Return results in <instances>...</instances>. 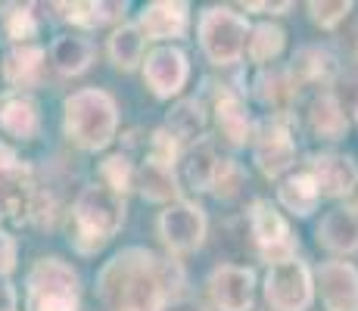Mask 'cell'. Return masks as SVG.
I'll list each match as a JSON object with an SVG mask.
<instances>
[{"label":"cell","instance_id":"f1b7e54d","mask_svg":"<svg viewBox=\"0 0 358 311\" xmlns=\"http://www.w3.org/2000/svg\"><path fill=\"white\" fill-rule=\"evenodd\" d=\"M53 10H59L63 22H72L81 34L94 29H106V25H122L125 16V3H103V0H91V3H53Z\"/></svg>","mask_w":358,"mask_h":311},{"label":"cell","instance_id":"9a60e30c","mask_svg":"<svg viewBox=\"0 0 358 311\" xmlns=\"http://www.w3.org/2000/svg\"><path fill=\"white\" fill-rule=\"evenodd\" d=\"M315 293L324 311H358V268L346 259H330L315 271Z\"/></svg>","mask_w":358,"mask_h":311},{"label":"cell","instance_id":"1f68e13d","mask_svg":"<svg viewBox=\"0 0 358 311\" xmlns=\"http://www.w3.org/2000/svg\"><path fill=\"white\" fill-rule=\"evenodd\" d=\"M97 181L119 196H128L137 184V162H131L128 153H109L97 168Z\"/></svg>","mask_w":358,"mask_h":311},{"label":"cell","instance_id":"4fadbf2b","mask_svg":"<svg viewBox=\"0 0 358 311\" xmlns=\"http://www.w3.org/2000/svg\"><path fill=\"white\" fill-rule=\"evenodd\" d=\"M215 311H252L256 302V271L246 265H215L206 280Z\"/></svg>","mask_w":358,"mask_h":311},{"label":"cell","instance_id":"3957f363","mask_svg":"<svg viewBox=\"0 0 358 311\" xmlns=\"http://www.w3.org/2000/svg\"><path fill=\"white\" fill-rule=\"evenodd\" d=\"M63 134L81 153H103L119 134V103L100 87H81L63 100Z\"/></svg>","mask_w":358,"mask_h":311},{"label":"cell","instance_id":"60d3db41","mask_svg":"<svg viewBox=\"0 0 358 311\" xmlns=\"http://www.w3.org/2000/svg\"><path fill=\"white\" fill-rule=\"evenodd\" d=\"M355 209H358V199H355Z\"/></svg>","mask_w":358,"mask_h":311},{"label":"cell","instance_id":"cb8c5ba5","mask_svg":"<svg viewBox=\"0 0 358 311\" xmlns=\"http://www.w3.org/2000/svg\"><path fill=\"white\" fill-rule=\"evenodd\" d=\"M0 131L13 140H34L41 131V109L31 94H10L0 100Z\"/></svg>","mask_w":358,"mask_h":311},{"label":"cell","instance_id":"5b68a950","mask_svg":"<svg viewBox=\"0 0 358 311\" xmlns=\"http://www.w3.org/2000/svg\"><path fill=\"white\" fill-rule=\"evenodd\" d=\"M250 19L237 13L234 6H206L196 22L199 50L209 66L231 68L246 57V38H250Z\"/></svg>","mask_w":358,"mask_h":311},{"label":"cell","instance_id":"ba28073f","mask_svg":"<svg viewBox=\"0 0 358 311\" xmlns=\"http://www.w3.org/2000/svg\"><path fill=\"white\" fill-rule=\"evenodd\" d=\"M156 237L162 240L165 255L171 259H181V255L196 252L199 246L209 237V218H206V209L196 203V199H175L171 205H165L156 218Z\"/></svg>","mask_w":358,"mask_h":311},{"label":"cell","instance_id":"6da1fadb","mask_svg":"<svg viewBox=\"0 0 358 311\" xmlns=\"http://www.w3.org/2000/svg\"><path fill=\"white\" fill-rule=\"evenodd\" d=\"M184 268L171 255L147 246H125L97 274V302L103 311H162L181 296Z\"/></svg>","mask_w":358,"mask_h":311},{"label":"cell","instance_id":"d6986e66","mask_svg":"<svg viewBox=\"0 0 358 311\" xmlns=\"http://www.w3.org/2000/svg\"><path fill=\"white\" fill-rule=\"evenodd\" d=\"M47 68V50L41 44H19L10 47L3 57V68L0 75L6 78V85L13 87V94H29L31 87L41 85Z\"/></svg>","mask_w":358,"mask_h":311},{"label":"cell","instance_id":"4316f807","mask_svg":"<svg viewBox=\"0 0 358 311\" xmlns=\"http://www.w3.org/2000/svg\"><path fill=\"white\" fill-rule=\"evenodd\" d=\"M278 203L284 212H290L293 218H308L312 212H318L321 205V193L318 184L312 181L306 168L302 171H290L287 178L278 181Z\"/></svg>","mask_w":358,"mask_h":311},{"label":"cell","instance_id":"9c48e42d","mask_svg":"<svg viewBox=\"0 0 358 311\" xmlns=\"http://www.w3.org/2000/svg\"><path fill=\"white\" fill-rule=\"evenodd\" d=\"M41 193L34 168L10 143L0 140V209L13 224H29L31 205Z\"/></svg>","mask_w":358,"mask_h":311},{"label":"cell","instance_id":"e0dca14e","mask_svg":"<svg viewBox=\"0 0 358 311\" xmlns=\"http://www.w3.org/2000/svg\"><path fill=\"white\" fill-rule=\"evenodd\" d=\"M318 246L334 255H352L358 252V209L355 203H336L334 209L321 218L318 231Z\"/></svg>","mask_w":358,"mask_h":311},{"label":"cell","instance_id":"2e32d148","mask_svg":"<svg viewBox=\"0 0 358 311\" xmlns=\"http://www.w3.org/2000/svg\"><path fill=\"white\" fill-rule=\"evenodd\" d=\"M134 25L147 41L169 44V41H184L190 29V3L184 0H153L137 13Z\"/></svg>","mask_w":358,"mask_h":311},{"label":"cell","instance_id":"7a4b0ae2","mask_svg":"<svg viewBox=\"0 0 358 311\" xmlns=\"http://www.w3.org/2000/svg\"><path fill=\"white\" fill-rule=\"evenodd\" d=\"M128 203L100 181H91L78 190L69 209V246L78 255H97L125 227Z\"/></svg>","mask_w":358,"mask_h":311},{"label":"cell","instance_id":"52a82bcc","mask_svg":"<svg viewBox=\"0 0 358 311\" xmlns=\"http://www.w3.org/2000/svg\"><path fill=\"white\" fill-rule=\"evenodd\" d=\"M246 224H250L252 246H256L259 259L268 261V268L299 259V237L271 199H252L246 209Z\"/></svg>","mask_w":358,"mask_h":311},{"label":"cell","instance_id":"ac0fdd59","mask_svg":"<svg viewBox=\"0 0 358 311\" xmlns=\"http://www.w3.org/2000/svg\"><path fill=\"white\" fill-rule=\"evenodd\" d=\"M287 72H290L296 91H302V87H327L340 72V62L327 47L306 44L287 62Z\"/></svg>","mask_w":358,"mask_h":311},{"label":"cell","instance_id":"5bb4252c","mask_svg":"<svg viewBox=\"0 0 358 311\" xmlns=\"http://www.w3.org/2000/svg\"><path fill=\"white\" fill-rule=\"evenodd\" d=\"M306 171L318 184L321 199H336L343 203L358 190V162L346 153H315L308 156Z\"/></svg>","mask_w":358,"mask_h":311},{"label":"cell","instance_id":"836d02e7","mask_svg":"<svg viewBox=\"0 0 358 311\" xmlns=\"http://www.w3.org/2000/svg\"><path fill=\"white\" fill-rule=\"evenodd\" d=\"M243 184H246V175H243V168H240V162H234V159H222L212 193H215L218 199H234Z\"/></svg>","mask_w":358,"mask_h":311},{"label":"cell","instance_id":"d4e9b609","mask_svg":"<svg viewBox=\"0 0 358 311\" xmlns=\"http://www.w3.org/2000/svg\"><path fill=\"white\" fill-rule=\"evenodd\" d=\"M206 122H209V109H206V103L199 100V96H184V100H178L175 106L169 109L162 128L169 131L184 150H187V147H194L196 140H203Z\"/></svg>","mask_w":358,"mask_h":311},{"label":"cell","instance_id":"484cf974","mask_svg":"<svg viewBox=\"0 0 358 311\" xmlns=\"http://www.w3.org/2000/svg\"><path fill=\"white\" fill-rule=\"evenodd\" d=\"M106 57L115 72H137L143 57H147V38L141 34L134 22H122L109 31L106 38Z\"/></svg>","mask_w":358,"mask_h":311},{"label":"cell","instance_id":"7c38bea8","mask_svg":"<svg viewBox=\"0 0 358 311\" xmlns=\"http://www.w3.org/2000/svg\"><path fill=\"white\" fill-rule=\"evenodd\" d=\"M212 122H215V131L231 150H243L252 143L256 137V119L250 113V103H246L243 91L224 85L222 91L212 100Z\"/></svg>","mask_w":358,"mask_h":311},{"label":"cell","instance_id":"277c9868","mask_svg":"<svg viewBox=\"0 0 358 311\" xmlns=\"http://www.w3.org/2000/svg\"><path fill=\"white\" fill-rule=\"evenodd\" d=\"M25 311H81V277L59 255H41L25 271Z\"/></svg>","mask_w":358,"mask_h":311},{"label":"cell","instance_id":"30bf717a","mask_svg":"<svg viewBox=\"0 0 358 311\" xmlns=\"http://www.w3.org/2000/svg\"><path fill=\"white\" fill-rule=\"evenodd\" d=\"M262 289L271 311H308L315 302V271L302 259L271 265Z\"/></svg>","mask_w":358,"mask_h":311},{"label":"cell","instance_id":"d590c367","mask_svg":"<svg viewBox=\"0 0 358 311\" xmlns=\"http://www.w3.org/2000/svg\"><path fill=\"white\" fill-rule=\"evenodd\" d=\"M240 10L243 13H265V16H284V13L293 10L290 0H284V3H240Z\"/></svg>","mask_w":358,"mask_h":311},{"label":"cell","instance_id":"e575fe53","mask_svg":"<svg viewBox=\"0 0 358 311\" xmlns=\"http://www.w3.org/2000/svg\"><path fill=\"white\" fill-rule=\"evenodd\" d=\"M19 265V243L13 233L0 231V280H6Z\"/></svg>","mask_w":358,"mask_h":311},{"label":"cell","instance_id":"d6a6232c","mask_svg":"<svg viewBox=\"0 0 358 311\" xmlns=\"http://www.w3.org/2000/svg\"><path fill=\"white\" fill-rule=\"evenodd\" d=\"M306 10H308V19H312L321 31H334L349 19L352 3H349V0H312Z\"/></svg>","mask_w":358,"mask_h":311},{"label":"cell","instance_id":"8d00e7d4","mask_svg":"<svg viewBox=\"0 0 358 311\" xmlns=\"http://www.w3.org/2000/svg\"><path fill=\"white\" fill-rule=\"evenodd\" d=\"M0 311H19V293L10 280H0Z\"/></svg>","mask_w":358,"mask_h":311},{"label":"cell","instance_id":"ab89813d","mask_svg":"<svg viewBox=\"0 0 358 311\" xmlns=\"http://www.w3.org/2000/svg\"><path fill=\"white\" fill-rule=\"evenodd\" d=\"M0 221H3V209H0Z\"/></svg>","mask_w":358,"mask_h":311},{"label":"cell","instance_id":"44dd1931","mask_svg":"<svg viewBox=\"0 0 358 311\" xmlns=\"http://www.w3.org/2000/svg\"><path fill=\"white\" fill-rule=\"evenodd\" d=\"M47 59L57 68V75H63V78H78V75H85L87 68L94 66V59H97V44L81 31L57 34L50 50H47Z\"/></svg>","mask_w":358,"mask_h":311},{"label":"cell","instance_id":"83f0119b","mask_svg":"<svg viewBox=\"0 0 358 311\" xmlns=\"http://www.w3.org/2000/svg\"><path fill=\"white\" fill-rule=\"evenodd\" d=\"M181 165H184V184H187L190 190L194 193H212L218 165H222V156H218L215 143H212L209 137H203V140H196L194 147H187Z\"/></svg>","mask_w":358,"mask_h":311},{"label":"cell","instance_id":"8fae6325","mask_svg":"<svg viewBox=\"0 0 358 311\" xmlns=\"http://www.w3.org/2000/svg\"><path fill=\"white\" fill-rule=\"evenodd\" d=\"M141 72H143V85L147 91L156 96V100H171L184 91L190 78V59L181 47L175 44H162L153 47V50L143 57L141 62Z\"/></svg>","mask_w":358,"mask_h":311},{"label":"cell","instance_id":"f546056e","mask_svg":"<svg viewBox=\"0 0 358 311\" xmlns=\"http://www.w3.org/2000/svg\"><path fill=\"white\" fill-rule=\"evenodd\" d=\"M287 50V31L274 22H259L250 29V38H246V57H250L252 66L268 68L274 66Z\"/></svg>","mask_w":358,"mask_h":311},{"label":"cell","instance_id":"7402d4cb","mask_svg":"<svg viewBox=\"0 0 358 311\" xmlns=\"http://www.w3.org/2000/svg\"><path fill=\"white\" fill-rule=\"evenodd\" d=\"M252 96L268 109V115H293L299 91H296L287 66H268L252 81Z\"/></svg>","mask_w":358,"mask_h":311},{"label":"cell","instance_id":"4dcf8cb0","mask_svg":"<svg viewBox=\"0 0 358 311\" xmlns=\"http://www.w3.org/2000/svg\"><path fill=\"white\" fill-rule=\"evenodd\" d=\"M0 29H3L6 41H13V47L34 44V38H38V31H41L38 16H34V6L31 3L3 6V13H0Z\"/></svg>","mask_w":358,"mask_h":311},{"label":"cell","instance_id":"74e56055","mask_svg":"<svg viewBox=\"0 0 358 311\" xmlns=\"http://www.w3.org/2000/svg\"><path fill=\"white\" fill-rule=\"evenodd\" d=\"M162 311H209V308H206L199 299H190V296H178V299H171Z\"/></svg>","mask_w":358,"mask_h":311},{"label":"cell","instance_id":"ffe728a7","mask_svg":"<svg viewBox=\"0 0 358 311\" xmlns=\"http://www.w3.org/2000/svg\"><path fill=\"white\" fill-rule=\"evenodd\" d=\"M134 190L153 205H171L175 199H181L184 187H181V178H178L175 165H165L153 156H143L141 162H137Z\"/></svg>","mask_w":358,"mask_h":311},{"label":"cell","instance_id":"f35d334b","mask_svg":"<svg viewBox=\"0 0 358 311\" xmlns=\"http://www.w3.org/2000/svg\"><path fill=\"white\" fill-rule=\"evenodd\" d=\"M355 122H358V106H355Z\"/></svg>","mask_w":358,"mask_h":311},{"label":"cell","instance_id":"603a6c76","mask_svg":"<svg viewBox=\"0 0 358 311\" xmlns=\"http://www.w3.org/2000/svg\"><path fill=\"white\" fill-rule=\"evenodd\" d=\"M306 119H308L312 134L321 137V140H343V137L349 134V115H346L340 96H336L334 91L315 94L312 100H308Z\"/></svg>","mask_w":358,"mask_h":311},{"label":"cell","instance_id":"8992f818","mask_svg":"<svg viewBox=\"0 0 358 311\" xmlns=\"http://www.w3.org/2000/svg\"><path fill=\"white\" fill-rule=\"evenodd\" d=\"M252 162L268 181H280L296 165V115H265L256 122L252 137Z\"/></svg>","mask_w":358,"mask_h":311}]
</instances>
